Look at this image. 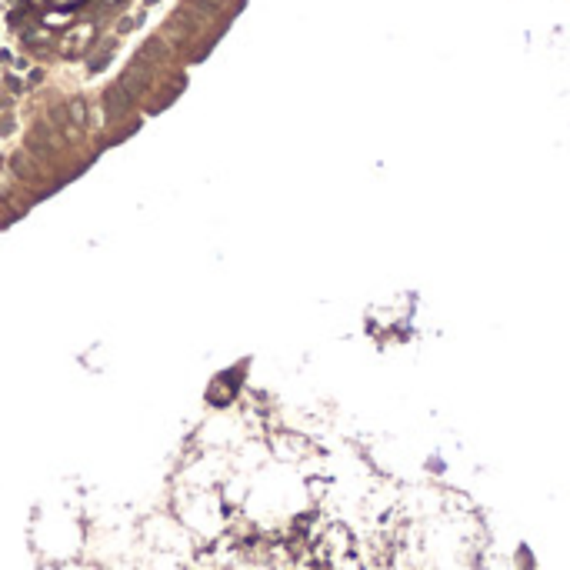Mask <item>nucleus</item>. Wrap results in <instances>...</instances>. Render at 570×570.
Returning a JSON list of instances; mask_svg holds the SVG:
<instances>
[{
  "label": "nucleus",
  "instance_id": "obj_1",
  "mask_svg": "<svg viewBox=\"0 0 570 570\" xmlns=\"http://www.w3.org/2000/svg\"><path fill=\"white\" fill-rule=\"evenodd\" d=\"M103 107H107V114H120V110H127L130 107V94H127L124 87H114V90H107L103 94Z\"/></svg>",
  "mask_w": 570,
  "mask_h": 570
},
{
  "label": "nucleus",
  "instance_id": "obj_2",
  "mask_svg": "<svg viewBox=\"0 0 570 570\" xmlns=\"http://www.w3.org/2000/svg\"><path fill=\"white\" fill-rule=\"evenodd\" d=\"M90 27H80V30H74V34H67V40H63V53H77V51H84L87 47V40H90Z\"/></svg>",
  "mask_w": 570,
  "mask_h": 570
},
{
  "label": "nucleus",
  "instance_id": "obj_3",
  "mask_svg": "<svg viewBox=\"0 0 570 570\" xmlns=\"http://www.w3.org/2000/svg\"><path fill=\"white\" fill-rule=\"evenodd\" d=\"M107 4H117V0H107Z\"/></svg>",
  "mask_w": 570,
  "mask_h": 570
}]
</instances>
